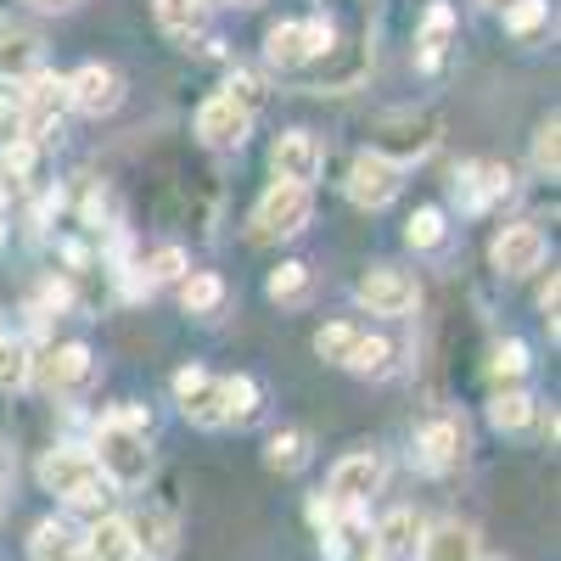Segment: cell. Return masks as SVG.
I'll return each mask as SVG.
<instances>
[{"mask_svg":"<svg viewBox=\"0 0 561 561\" xmlns=\"http://www.w3.org/2000/svg\"><path fill=\"white\" fill-rule=\"evenodd\" d=\"M0 242H7V230H0Z\"/></svg>","mask_w":561,"mask_h":561,"instance_id":"bcb514c9","label":"cell"},{"mask_svg":"<svg viewBox=\"0 0 561 561\" xmlns=\"http://www.w3.org/2000/svg\"><path fill=\"white\" fill-rule=\"evenodd\" d=\"M152 18H158L163 34L192 39L203 28V18H208V0H152Z\"/></svg>","mask_w":561,"mask_h":561,"instance_id":"603a6c76","label":"cell"},{"mask_svg":"<svg viewBox=\"0 0 561 561\" xmlns=\"http://www.w3.org/2000/svg\"><path fill=\"white\" fill-rule=\"evenodd\" d=\"M332 39H337V28L325 23V18H309V23H275V28L264 34V57H270L275 68H304V62H314V57L332 51Z\"/></svg>","mask_w":561,"mask_h":561,"instance_id":"277c9868","label":"cell"},{"mask_svg":"<svg viewBox=\"0 0 561 561\" xmlns=\"http://www.w3.org/2000/svg\"><path fill=\"white\" fill-rule=\"evenodd\" d=\"M248 129H253V113H248V107H237V102L225 96V90L197 107V140H203V147H214V152L242 147Z\"/></svg>","mask_w":561,"mask_h":561,"instance_id":"8fae6325","label":"cell"},{"mask_svg":"<svg viewBox=\"0 0 561 561\" xmlns=\"http://www.w3.org/2000/svg\"><path fill=\"white\" fill-rule=\"evenodd\" d=\"M511 169L505 163H466L460 169V208L466 214H483L489 203H500V197H511Z\"/></svg>","mask_w":561,"mask_h":561,"instance_id":"ac0fdd59","label":"cell"},{"mask_svg":"<svg viewBox=\"0 0 561 561\" xmlns=\"http://www.w3.org/2000/svg\"><path fill=\"white\" fill-rule=\"evenodd\" d=\"M174 399H180V415L192 427H225L230 410H225V377H208L203 365H185L174 370Z\"/></svg>","mask_w":561,"mask_h":561,"instance_id":"5b68a950","label":"cell"},{"mask_svg":"<svg viewBox=\"0 0 561 561\" xmlns=\"http://www.w3.org/2000/svg\"><path fill=\"white\" fill-rule=\"evenodd\" d=\"M433 140H438V118H388L382 140L370 152H382L388 163H415V158H427L433 152Z\"/></svg>","mask_w":561,"mask_h":561,"instance_id":"2e32d148","label":"cell"},{"mask_svg":"<svg viewBox=\"0 0 561 561\" xmlns=\"http://www.w3.org/2000/svg\"><path fill=\"white\" fill-rule=\"evenodd\" d=\"M0 517H7V494H0Z\"/></svg>","mask_w":561,"mask_h":561,"instance_id":"f6af8a7d","label":"cell"},{"mask_svg":"<svg viewBox=\"0 0 561 561\" xmlns=\"http://www.w3.org/2000/svg\"><path fill=\"white\" fill-rule=\"evenodd\" d=\"M12 478H18V460H12V449H7V444H0V494L12 489Z\"/></svg>","mask_w":561,"mask_h":561,"instance_id":"60d3db41","label":"cell"},{"mask_svg":"<svg viewBox=\"0 0 561 561\" xmlns=\"http://www.w3.org/2000/svg\"><path fill=\"white\" fill-rule=\"evenodd\" d=\"M388 365H393V343H382V337H365V332H359L354 354L343 359V370H354V377H388Z\"/></svg>","mask_w":561,"mask_h":561,"instance_id":"1f68e13d","label":"cell"},{"mask_svg":"<svg viewBox=\"0 0 561 561\" xmlns=\"http://www.w3.org/2000/svg\"><path fill=\"white\" fill-rule=\"evenodd\" d=\"M528 377V348L517 343V337H505V343H494V359H489V382H494V393H505V388H517Z\"/></svg>","mask_w":561,"mask_h":561,"instance_id":"4316f807","label":"cell"},{"mask_svg":"<svg viewBox=\"0 0 561 561\" xmlns=\"http://www.w3.org/2000/svg\"><path fill=\"white\" fill-rule=\"evenodd\" d=\"M309 214H314V197L304 192V185L275 180L270 192L259 197V208H253L248 237H253V242H287V237H298V230L309 225Z\"/></svg>","mask_w":561,"mask_h":561,"instance_id":"3957f363","label":"cell"},{"mask_svg":"<svg viewBox=\"0 0 561 561\" xmlns=\"http://www.w3.org/2000/svg\"><path fill=\"white\" fill-rule=\"evenodd\" d=\"M84 561H135V539L124 517H102L84 534Z\"/></svg>","mask_w":561,"mask_h":561,"instance_id":"44dd1931","label":"cell"},{"mask_svg":"<svg viewBox=\"0 0 561 561\" xmlns=\"http://www.w3.org/2000/svg\"><path fill=\"white\" fill-rule=\"evenodd\" d=\"M28 7H39V12H68V7H79V0H28Z\"/></svg>","mask_w":561,"mask_h":561,"instance_id":"b9f144b4","label":"cell"},{"mask_svg":"<svg viewBox=\"0 0 561 561\" xmlns=\"http://www.w3.org/2000/svg\"><path fill=\"white\" fill-rule=\"evenodd\" d=\"M34 158H39V147H28L23 135H12L7 147H0V169H7L12 180H28L34 174Z\"/></svg>","mask_w":561,"mask_h":561,"instance_id":"8d00e7d4","label":"cell"},{"mask_svg":"<svg viewBox=\"0 0 561 561\" xmlns=\"http://www.w3.org/2000/svg\"><path fill=\"white\" fill-rule=\"evenodd\" d=\"M421 561H483V545H478V528L472 523H427V534H421Z\"/></svg>","mask_w":561,"mask_h":561,"instance_id":"e0dca14e","label":"cell"},{"mask_svg":"<svg viewBox=\"0 0 561 561\" xmlns=\"http://www.w3.org/2000/svg\"><path fill=\"white\" fill-rule=\"evenodd\" d=\"M39 483H45V494H57L73 511H102V500H107V483L84 449H51L39 460Z\"/></svg>","mask_w":561,"mask_h":561,"instance_id":"7a4b0ae2","label":"cell"},{"mask_svg":"<svg viewBox=\"0 0 561 561\" xmlns=\"http://www.w3.org/2000/svg\"><path fill=\"white\" fill-rule=\"evenodd\" d=\"M28 370H34L28 343H23V337H12V332H0V393L28 388Z\"/></svg>","mask_w":561,"mask_h":561,"instance_id":"83f0119b","label":"cell"},{"mask_svg":"<svg viewBox=\"0 0 561 561\" xmlns=\"http://www.w3.org/2000/svg\"><path fill=\"white\" fill-rule=\"evenodd\" d=\"M225 410H230V421H248L259 410V382L253 377H225Z\"/></svg>","mask_w":561,"mask_h":561,"instance_id":"d590c367","label":"cell"},{"mask_svg":"<svg viewBox=\"0 0 561 561\" xmlns=\"http://www.w3.org/2000/svg\"><path fill=\"white\" fill-rule=\"evenodd\" d=\"M399 192H404V169L388 163L382 152H359V158L348 163V197H354L359 208H388Z\"/></svg>","mask_w":561,"mask_h":561,"instance_id":"52a82bcc","label":"cell"},{"mask_svg":"<svg viewBox=\"0 0 561 561\" xmlns=\"http://www.w3.org/2000/svg\"><path fill=\"white\" fill-rule=\"evenodd\" d=\"M90 370H96L90 348H84V343H62V348H45V354L34 359L28 377H39L51 393H79V388L90 382Z\"/></svg>","mask_w":561,"mask_h":561,"instance_id":"4fadbf2b","label":"cell"},{"mask_svg":"<svg viewBox=\"0 0 561 561\" xmlns=\"http://www.w3.org/2000/svg\"><path fill=\"white\" fill-rule=\"evenodd\" d=\"M180 304H185V314H214L225 304V280L208 275V270H192L180 280Z\"/></svg>","mask_w":561,"mask_h":561,"instance_id":"f1b7e54d","label":"cell"},{"mask_svg":"<svg viewBox=\"0 0 561 561\" xmlns=\"http://www.w3.org/2000/svg\"><path fill=\"white\" fill-rule=\"evenodd\" d=\"M118 102H124V73L107 68V62H84V68L68 79V107H79V113H90V118L118 113Z\"/></svg>","mask_w":561,"mask_h":561,"instance_id":"ba28073f","label":"cell"},{"mask_svg":"<svg viewBox=\"0 0 561 561\" xmlns=\"http://www.w3.org/2000/svg\"><path fill=\"white\" fill-rule=\"evenodd\" d=\"M478 7H505V0H478Z\"/></svg>","mask_w":561,"mask_h":561,"instance_id":"ee69618b","label":"cell"},{"mask_svg":"<svg viewBox=\"0 0 561 561\" xmlns=\"http://www.w3.org/2000/svg\"><path fill=\"white\" fill-rule=\"evenodd\" d=\"M147 427H152V415L140 410V404H124V410L102 415V427H96V444L84 449L90 460H96L102 483H113V489H140V483L152 478V449H147Z\"/></svg>","mask_w":561,"mask_h":561,"instance_id":"6da1fadb","label":"cell"},{"mask_svg":"<svg viewBox=\"0 0 561 561\" xmlns=\"http://www.w3.org/2000/svg\"><path fill=\"white\" fill-rule=\"evenodd\" d=\"M489 259H494V270L500 275H534L539 264H545V230L539 225H528V219H517V225H505L500 237H494V248H489Z\"/></svg>","mask_w":561,"mask_h":561,"instance_id":"30bf717a","label":"cell"},{"mask_svg":"<svg viewBox=\"0 0 561 561\" xmlns=\"http://www.w3.org/2000/svg\"><path fill=\"white\" fill-rule=\"evenodd\" d=\"M225 96L237 102V107H248V113H259V102H264V84H259L253 73H237V79H230V90H225Z\"/></svg>","mask_w":561,"mask_h":561,"instance_id":"f35d334b","label":"cell"},{"mask_svg":"<svg viewBox=\"0 0 561 561\" xmlns=\"http://www.w3.org/2000/svg\"><path fill=\"white\" fill-rule=\"evenodd\" d=\"M129 539H135V556L147 561H169L174 545H180V523L169 517V511H140V517L129 523Z\"/></svg>","mask_w":561,"mask_h":561,"instance_id":"ffe728a7","label":"cell"},{"mask_svg":"<svg viewBox=\"0 0 561 561\" xmlns=\"http://www.w3.org/2000/svg\"><path fill=\"white\" fill-rule=\"evenodd\" d=\"M39 68H45L39 34H28V28H0V79L23 84V79H34Z\"/></svg>","mask_w":561,"mask_h":561,"instance_id":"d6986e66","label":"cell"},{"mask_svg":"<svg viewBox=\"0 0 561 561\" xmlns=\"http://www.w3.org/2000/svg\"><path fill=\"white\" fill-rule=\"evenodd\" d=\"M534 169L550 174V180H556V169H561V124H556V118H545V124L534 129Z\"/></svg>","mask_w":561,"mask_h":561,"instance_id":"e575fe53","label":"cell"},{"mask_svg":"<svg viewBox=\"0 0 561 561\" xmlns=\"http://www.w3.org/2000/svg\"><path fill=\"white\" fill-rule=\"evenodd\" d=\"M377 489H382V460L370 455V449L343 455V460L332 466V478H325V500H337V505H348V511H359Z\"/></svg>","mask_w":561,"mask_h":561,"instance_id":"9c48e42d","label":"cell"},{"mask_svg":"<svg viewBox=\"0 0 561 561\" xmlns=\"http://www.w3.org/2000/svg\"><path fill=\"white\" fill-rule=\"evenodd\" d=\"M404 242H410L415 253H438V248L449 242V219H444V208H415L410 225H404Z\"/></svg>","mask_w":561,"mask_h":561,"instance_id":"484cf974","label":"cell"},{"mask_svg":"<svg viewBox=\"0 0 561 561\" xmlns=\"http://www.w3.org/2000/svg\"><path fill=\"white\" fill-rule=\"evenodd\" d=\"M365 561H377V556H365Z\"/></svg>","mask_w":561,"mask_h":561,"instance_id":"7dc6e473","label":"cell"},{"mask_svg":"<svg viewBox=\"0 0 561 561\" xmlns=\"http://www.w3.org/2000/svg\"><path fill=\"white\" fill-rule=\"evenodd\" d=\"M354 343H359V325H348V320H332V325H320V332H314V354L332 359V365H343L354 354Z\"/></svg>","mask_w":561,"mask_h":561,"instance_id":"d6a6232c","label":"cell"},{"mask_svg":"<svg viewBox=\"0 0 561 561\" xmlns=\"http://www.w3.org/2000/svg\"><path fill=\"white\" fill-rule=\"evenodd\" d=\"M550 23V0H505V28L511 34H539Z\"/></svg>","mask_w":561,"mask_h":561,"instance_id":"836d02e7","label":"cell"},{"mask_svg":"<svg viewBox=\"0 0 561 561\" xmlns=\"http://www.w3.org/2000/svg\"><path fill=\"white\" fill-rule=\"evenodd\" d=\"M34 561H84V534H73L68 523H39L28 539Z\"/></svg>","mask_w":561,"mask_h":561,"instance_id":"7402d4cb","label":"cell"},{"mask_svg":"<svg viewBox=\"0 0 561 561\" xmlns=\"http://www.w3.org/2000/svg\"><path fill=\"white\" fill-rule=\"evenodd\" d=\"M556 293H561V280H556V270H550V287L539 293V309H545V325H550V337H556Z\"/></svg>","mask_w":561,"mask_h":561,"instance_id":"ab89813d","label":"cell"},{"mask_svg":"<svg viewBox=\"0 0 561 561\" xmlns=\"http://www.w3.org/2000/svg\"><path fill=\"white\" fill-rule=\"evenodd\" d=\"M304 460H309V433H298V427L270 433V444H264V466H270V472H298Z\"/></svg>","mask_w":561,"mask_h":561,"instance_id":"d4e9b609","label":"cell"},{"mask_svg":"<svg viewBox=\"0 0 561 561\" xmlns=\"http://www.w3.org/2000/svg\"><path fill=\"white\" fill-rule=\"evenodd\" d=\"M147 280H152V287H158V280H185V275H192V270H185V253L180 248H158L152 259H147Z\"/></svg>","mask_w":561,"mask_h":561,"instance_id":"74e56055","label":"cell"},{"mask_svg":"<svg viewBox=\"0 0 561 561\" xmlns=\"http://www.w3.org/2000/svg\"><path fill=\"white\" fill-rule=\"evenodd\" d=\"M449 39H455V12L438 0V7H427V18H421V34H415V45H421V62L438 68V57L449 51Z\"/></svg>","mask_w":561,"mask_h":561,"instance_id":"cb8c5ba5","label":"cell"},{"mask_svg":"<svg viewBox=\"0 0 561 561\" xmlns=\"http://www.w3.org/2000/svg\"><path fill=\"white\" fill-rule=\"evenodd\" d=\"M208 7H219V0H208ZM230 7H259V0H230Z\"/></svg>","mask_w":561,"mask_h":561,"instance_id":"7bdbcfd3","label":"cell"},{"mask_svg":"<svg viewBox=\"0 0 561 561\" xmlns=\"http://www.w3.org/2000/svg\"><path fill=\"white\" fill-rule=\"evenodd\" d=\"M421 534H427V523H421L415 505H393L388 517L377 523V539H370V556L377 561H415L421 550Z\"/></svg>","mask_w":561,"mask_h":561,"instance_id":"5bb4252c","label":"cell"},{"mask_svg":"<svg viewBox=\"0 0 561 561\" xmlns=\"http://www.w3.org/2000/svg\"><path fill=\"white\" fill-rule=\"evenodd\" d=\"M270 163H275V180H287V185H309L320 180V163H325V152H320V140L309 135V129H287L275 140V152H270Z\"/></svg>","mask_w":561,"mask_h":561,"instance_id":"7c38bea8","label":"cell"},{"mask_svg":"<svg viewBox=\"0 0 561 561\" xmlns=\"http://www.w3.org/2000/svg\"><path fill=\"white\" fill-rule=\"evenodd\" d=\"M359 304H365L370 314L399 320V314H410V309L421 304V287H415V275H410V270L377 264L370 275H359Z\"/></svg>","mask_w":561,"mask_h":561,"instance_id":"8992f818","label":"cell"},{"mask_svg":"<svg viewBox=\"0 0 561 561\" xmlns=\"http://www.w3.org/2000/svg\"><path fill=\"white\" fill-rule=\"evenodd\" d=\"M489 421L500 433H523L528 421H534V399L523 393V388H505V393H494V404H489Z\"/></svg>","mask_w":561,"mask_h":561,"instance_id":"4dcf8cb0","label":"cell"},{"mask_svg":"<svg viewBox=\"0 0 561 561\" xmlns=\"http://www.w3.org/2000/svg\"><path fill=\"white\" fill-rule=\"evenodd\" d=\"M309 287H314V275H309V264H298V259H287L280 270H270V280H264V293H270L275 304H304Z\"/></svg>","mask_w":561,"mask_h":561,"instance_id":"f546056e","label":"cell"},{"mask_svg":"<svg viewBox=\"0 0 561 561\" xmlns=\"http://www.w3.org/2000/svg\"><path fill=\"white\" fill-rule=\"evenodd\" d=\"M415 455L427 472H455V466L466 460V427L455 415H433L427 427L415 433Z\"/></svg>","mask_w":561,"mask_h":561,"instance_id":"9a60e30c","label":"cell"}]
</instances>
